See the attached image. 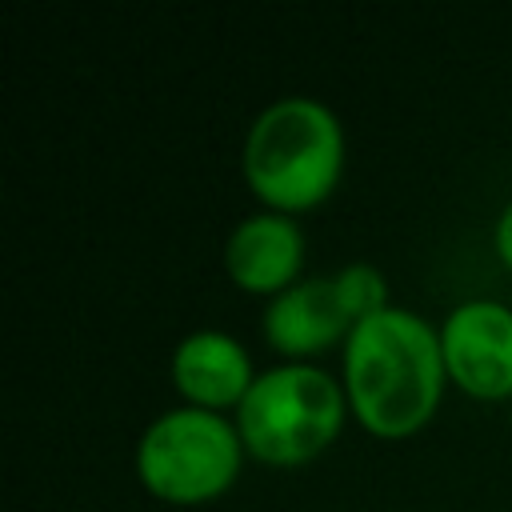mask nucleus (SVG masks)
Listing matches in <instances>:
<instances>
[{
	"instance_id": "f257e3e1",
	"label": "nucleus",
	"mask_w": 512,
	"mask_h": 512,
	"mask_svg": "<svg viewBox=\"0 0 512 512\" xmlns=\"http://www.w3.org/2000/svg\"><path fill=\"white\" fill-rule=\"evenodd\" d=\"M340 384L348 392L352 420L368 436H416L432 424L448 388L440 328L400 304L372 312L340 348Z\"/></svg>"
},
{
	"instance_id": "f03ea898",
	"label": "nucleus",
	"mask_w": 512,
	"mask_h": 512,
	"mask_svg": "<svg viewBox=\"0 0 512 512\" xmlns=\"http://www.w3.org/2000/svg\"><path fill=\"white\" fill-rule=\"evenodd\" d=\"M348 140L340 116L316 96H280L256 112L240 144L248 192L284 216L320 208L344 176Z\"/></svg>"
},
{
	"instance_id": "7ed1b4c3",
	"label": "nucleus",
	"mask_w": 512,
	"mask_h": 512,
	"mask_svg": "<svg viewBox=\"0 0 512 512\" xmlns=\"http://www.w3.org/2000/svg\"><path fill=\"white\" fill-rule=\"evenodd\" d=\"M352 408L340 376L320 364H276L256 376L232 412L244 452L268 468L320 460L344 432Z\"/></svg>"
},
{
	"instance_id": "20e7f679",
	"label": "nucleus",
	"mask_w": 512,
	"mask_h": 512,
	"mask_svg": "<svg viewBox=\"0 0 512 512\" xmlns=\"http://www.w3.org/2000/svg\"><path fill=\"white\" fill-rule=\"evenodd\" d=\"M244 440L232 416L168 408L136 440V480L160 504L196 508L220 500L244 468Z\"/></svg>"
},
{
	"instance_id": "39448f33",
	"label": "nucleus",
	"mask_w": 512,
	"mask_h": 512,
	"mask_svg": "<svg viewBox=\"0 0 512 512\" xmlns=\"http://www.w3.org/2000/svg\"><path fill=\"white\" fill-rule=\"evenodd\" d=\"M436 328L448 384L484 404H512V308L504 300H464Z\"/></svg>"
},
{
	"instance_id": "423d86ee",
	"label": "nucleus",
	"mask_w": 512,
	"mask_h": 512,
	"mask_svg": "<svg viewBox=\"0 0 512 512\" xmlns=\"http://www.w3.org/2000/svg\"><path fill=\"white\" fill-rule=\"evenodd\" d=\"M264 344L280 356V364H316L320 352L344 348L356 328L336 276H304L264 308Z\"/></svg>"
},
{
	"instance_id": "0eeeda50",
	"label": "nucleus",
	"mask_w": 512,
	"mask_h": 512,
	"mask_svg": "<svg viewBox=\"0 0 512 512\" xmlns=\"http://www.w3.org/2000/svg\"><path fill=\"white\" fill-rule=\"evenodd\" d=\"M304 252L308 244L296 216L260 208L232 224L224 240V272L240 292L276 300L304 280Z\"/></svg>"
},
{
	"instance_id": "6e6552de",
	"label": "nucleus",
	"mask_w": 512,
	"mask_h": 512,
	"mask_svg": "<svg viewBox=\"0 0 512 512\" xmlns=\"http://www.w3.org/2000/svg\"><path fill=\"white\" fill-rule=\"evenodd\" d=\"M168 372L188 408H204V412H220V416L236 412L260 376L252 364V352L220 328L188 332L172 348Z\"/></svg>"
},
{
	"instance_id": "1a4fd4ad",
	"label": "nucleus",
	"mask_w": 512,
	"mask_h": 512,
	"mask_svg": "<svg viewBox=\"0 0 512 512\" xmlns=\"http://www.w3.org/2000/svg\"><path fill=\"white\" fill-rule=\"evenodd\" d=\"M332 276H336L340 296H344L348 312L356 316V324L392 304V300H388V280H384V272H380L376 264H368V260H352V264L336 268Z\"/></svg>"
},
{
	"instance_id": "9d476101",
	"label": "nucleus",
	"mask_w": 512,
	"mask_h": 512,
	"mask_svg": "<svg viewBox=\"0 0 512 512\" xmlns=\"http://www.w3.org/2000/svg\"><path fill=\"white\" fill-rule=\"evenodd\" d=\"M492 252H496V260L512 272V200L500 208V216H496V224H492Z\"/></svg>"
}]
</instances>
